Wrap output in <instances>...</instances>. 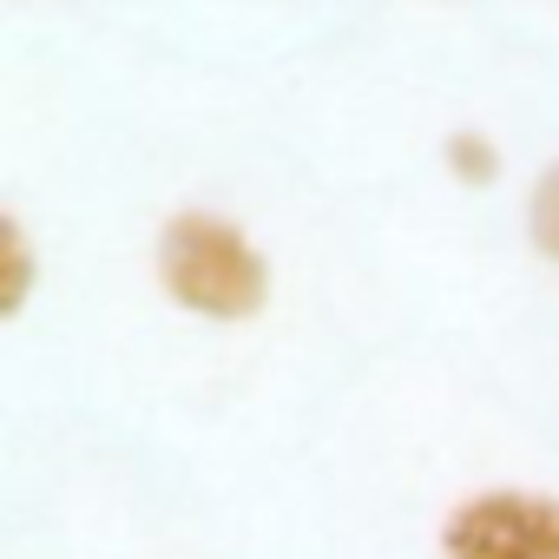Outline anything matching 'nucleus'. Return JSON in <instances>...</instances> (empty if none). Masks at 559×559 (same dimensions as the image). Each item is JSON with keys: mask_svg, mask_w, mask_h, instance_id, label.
I'll list each match as a JSON object with an SVG mask.
<instances>
[{"mask_svg": "<svg viewBox=\"0 0 559 559\" xmlns=\"http://www.w3.org/2000/svg\"><path fill=\"white\" fill-rule=\"evenodd\" d=\"M158 276H165L171 304H185L191 317H211V323H243L270 297L263 250L230 217H211V211H178L165 224Z\"/></svg>", "mask_w": 559, "mask_h": 559, "instance_id": "obj_1", "label": "nucleus"}, {"mask_svg": "<svg viewBox=\"0 0 559 559\" xmlns=\"http://www.w3.org/2000/svg\"><path fill=\"white\" fill-rule=\"evenodd\" d=\"M441 559H559V500L546 493H480L441 526Z\"/></svg>", "mask_w": 559, "mask_h": 559, "instance_id": "obj_2", "label": "nucleus"}, {"mask_svg": "<svg viewBox=\"0 0 559 559\" xmlns=\"http://www.w3.org/2000/svg\"><path fill=\"white\" fill-rule=\"evenodd\" d=\"M0 250H8V284H0V310L21 317V310H27V290H34V250H27L21 217H0Z\"/></svg>", "mask_w": 559, "mask_h": 559, "instance_id": "obj_3", "label": "nucleus"}, {"mask_svg": "<svg viewBox=\"0 0 559 559\" xmlns=\"http://www.w3.org/2000/svg\"><path fill=\"white\" fill-rule=\"evenodd\" d=\"M448 165H454V178H467V185H493V171H500V158H493V145H487L480 132H454V139H448Z\"/></svg>", "mask_w": 559, "mask_h": 559, "instance_id": "obj_4", "label": "nucleus"}, {"mask_svg": "<svg viewBox=\"0 0 559 559\" xmlns=\"http://www.w3.org/2000/svg\"><path fill=\"white\" fill-rule=\"evenodd\" d=\"M533 243L559 263V165L539 178V191H533Z\"/></svg>", "mask_w": 559, "mask_h": 559, "instance_id": "obj_5", "label": "nucleus"}]
</instances>
